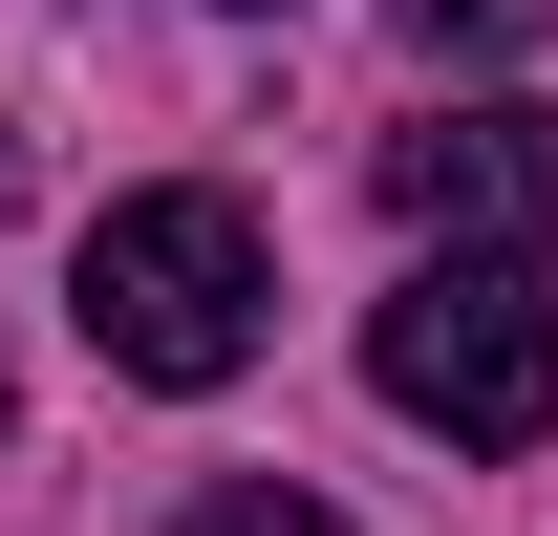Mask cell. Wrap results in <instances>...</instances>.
I'll use <instances>...</instances> for the list:
<instances>
[{
  "label": "cell",
  "instance_id": "cell-1",
  "mask_svg": "<svg viewBox=\"0 0 558 536\" xmlns=\"http://www.w3.org/2000/svg\"><path fill=\"white\" fill-rule=\"evenodd\" d=\"M258 301H279V258H258L236 194H108L86 258H65V322L108 343L130 387H236V365H258Z\"/></svg>",
  "mask_w": 558,
  "mask_h": 536
},
{
  "label": "cell",
  "instance_id": "cell-2",
  "mask_svg": "<svg viewBox=\"0 0 558 536\" xmlns=\"http://www.w3.org/2000/svg\"><path fill=\"white\" fill-rule=\"evenodd\" d=\"M365 387L409 407V429H451V451H537L558 429V301L537 258H429L387 322H365Z\"/></svg>",
  "mask_w": 558,
  "mask_h": 536
},
{
  "label": "cell",
  "instance_id": "cell-3",
  "mask_svg": "<svg viewBox=\"0 0 558 536\" xmlns=\"http://www.w3.org/2000/svg\"><path fill=\"white\" fill-rule=\"evenodd\" d=\"M387 215L429 258H558V108H429V130H387Z\"/></svg>",
  "mask_w": 558,
  "mask_h": 536
},
{
  "label": "cell",
  "instance_id": "cell-4",
  "mask_svg": "<svg viewBox=\"0 0 558 536\" xmlns=\"http://www.w3.org/2000/svg\"><path fill=\"white\" fill-rule=\"evenodd\" d=\"M429 65H515V44H558V0H409Z\"/></svg>",
  "mask_w": 558,
  "mask_h": 536
},
{
  "label": "cell",
  "instance_id": "cell-5",
  "mask_svg": "<svg viewBox=\"0 0 558 536\" xmlns=\"http://www.w3.org/2000/svg\"><path fill=\"white\" fill-rule=\"evenodd\" d=\"M172 536H344V515H323V494H279V472H215Z\"/></svg>",
  "mask_w": 558,
  "mask_h": 536
},
{
  "label": "cell",
  "instance_id": "cell-6",
  "mask_svg": "<svg viewBox=\"0 0 558 536\" xmlns=\"http://www.w3.org/2000/svg\"><path fill=\"white\" fill-rule=\"evenodd\" d=\"M0 215H22V130H0Z\"/></svg>",
  "mask_w": 558,
  "mask_h": 536
}]
</instances>
